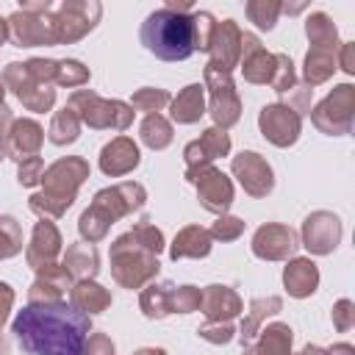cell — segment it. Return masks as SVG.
<instances>
[{"label":"cell","mask_w":355,"mask_h":355,"mask_svg":"<svg viewBox=\"0 0 355 355\" xmlns=\"http://www.w3.org/2000/svg\"><path fill=\"white\" fill-rule=\"evenodd\" d=\"M141 42L164 61H183L194 53V22L172 8L153 11L141 25Z\"/></svg>","instance_id":"obj_2"},{"label":"cell","mask_w":355,"mask_h":355,"mask_svg":"<svg viewBox=\"0 0 355 355\" xmlns=\"http://www.w3.org/2000/svg\"><path fill=\"white\" fill-rule=\"evenodd\" d=\"M11 330L25 355H83L89 319L69 305H28Z\"/></svg>","instance_id":"obj_1"}]
</instances>
